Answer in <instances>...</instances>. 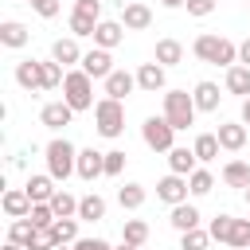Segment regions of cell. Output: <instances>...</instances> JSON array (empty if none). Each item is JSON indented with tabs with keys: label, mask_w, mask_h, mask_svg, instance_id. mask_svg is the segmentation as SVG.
Here are the masks:
<instances>
[{
	"label": "cell",
	"mask_w": 250,
	"mask_h": 250,
	"mask_svg": "<svg viewBox=\"0 0 250 250\" xmlns=\"http://www.w3.org/2000/svg\"><path fill=\"white\" fill-rule=\"evenodd\" d=\"M82 47H78V39L74 35H66V39H55L51 43V59L59 62V66H74V62H82Z\"/></svg>",
	"instance_id": "cell-13"
},
{
	"label": "cell",
	"mask_w": 250,
	"mask_h": 250,
	"mask_svg": "<svg viewBox=\"0 0 250 250\" xmlns=\"http://www.w3.org/2000/svg\"><path fill=\"white\" fill-rule=\"evenodd\" d=\"M31 8H35V16H43V20H55L59 16V0H31Z\"/></svg>",
	"instance_id": "cell-44"
},
{
	"label": "cell",
	"mask_w": 250,
	"mask_h": 250,
	"mask_svg": "<svg viewBox=\"0 0 250 250\" xmlns=\"http://www.w3.org/2000/svg\"><path fill=\"white\" fill-rule=\"evenodd\" d=\"M4 250H27V246H20V242H4Z\"/></svg>",
	"instance_id": "cell-50"
},
{
	"label": "cell",
	"mask_w": 250,
	"mask_h": 250,
	"mask_svg": "<svg viewBox=\"0 0 250 250\" xmlns=\"http://www.w3.org/2000/svg\"><path fill=\"white\" fill-rule=\"evenodd\" d=\"M27 219H31V223L43 230V227H55V219H59V215H55V207H51V203H31Z\"/></svg>",
	"instance_id": "cell-37"
},
{
	"label": "cell",
	"mask_w": 250,
	"mask_h": 250,
	"mask_svg": "<svg viewBox=\"0 0 250 250\" xmlns=\"http://www.w3.org/2000/svg\"><path fill=\"white\" fill-rule=\"evenodd\" d=\"M242 125H250V98H242Z\"/></svg>",
	"instance_id": "cell-48"
},
{
	"label": "cell",
	"mask_w": 250,
	"mask_h": 250,
	"mask_svg": "<svg viewBox=\"0 0 250 250\" xmlns=\"http://www.w3.org/2000/svg\"><path fill=\"white\" fill-rule=\"evenodd\" d=\"M223 184L227 188H250V164L246 160H230L223 168Z\"/></svg>",
	"instance_id": "cell-25"
},
{
	"label": "cell",
	"mask_w": 250,
	"mask_h": 250,
	"mask_svg": "<svg viewBox=\"0 0 250 250\" xmlns=\"http://www.w3.org/2000/svg\"><path fill=\"white\" fill-rule=\"evenodd\" d=\"M188 176H176V172H168L160 184H156V199H164L168 207H176V203H184L188 199Z\"/></svg>",
	"instance_id": "cell-7"
},
{
	"label": "cell",
	"mask_w": 250,
	"mask_h": 250,
	"mask_svg": "<svg viewBox=\"0 0 250 250\" xmlns=\"http://www.w3.org/2000/svg\"><path fill=\"white\" fill-rule=\"evenodd\" d=\"M43 156H47V172H51L55 180H70V176H78V148H74L66 137L47 141Z\"/></svg>",
	"instance_id": "cell-1"
},
{
	"label": "cell",
	"mask_w": 250,
	"mask_h": 250,
	"mask_svg": "<svg viewBox=\"0 0 250 250\" xmlns=\"http://www.w3.org/2000/svg\"><path fill=\"white\" fill-rule=\"evenodd\" d=\"M23 191L31 195V203H51V195H55L59 188H55V176L47 172V176H27Z\"/></svg>",
	"instance_id": "cell-18"
},
{
	"label": "cell",
	"mask_w": 250,
	"mask_h": 250,
	"mask_svg": "<svg viewBox=\"0 0 250 250\" xmlns=\"http://www.w3.org/2000/svg\"><path fill=\"white\" fill-rule=\"evenodd\" d=\"M227 94H234V98H250V66H242V62H234V66H227Z\"/></svg>",
	"instance_id": "cell-19"
},
{
	"label": "cell",
	"mask_w": 250,
	"mask_h": 250,
	"mask_svg": "<svg viewBox=\"0 0 250 250\" xmlns=\"http://www.w3.org/2000/svg\"><path fill=\"white\" fill-rule=\"evenodd\" d=\"M230 250H238V246H230Z\"/></svg>",
	"instance_id": "cell-55"
},
{
	"label": "cell",
	"mask_w": 250,
	"mask_h": 250,
	"mask_svg": "<svg viewBox=\"0 0 250 250\" xmlns=\"http://www.w3.org/2000/svg\"><path fill=\"white\" fill-rule=\"evenodd\" d=\"M74 12H82V16H94V20H102V0H74Z\"/></svg>",
	"instance_id": "cell-45"
},
{
	"label": "cell",
	"mask_w": 250,
	"mask_h": 250,
	"mask_svg": "<svg viewBox=\"0 0 250 250\" xmlns=\"http://www.w3.org/2000/svg\"><path fill=\"white\" fill-rule=\"evenodd\" d=\"M27 39H31V31H27L20 20H4V23H0V43H4V47L20 51V47H27Z\"/></svg>",
	"instance_id": "cell-20"
},
{
	"label": "cell",
	"mask_w": 250,
	"mask_h": 250,
	"mask_svg": "<svg viewBox=\"0 0 250 250\" xmlns=\"http://www.w3.org/2000/svg\"><path fill=\"white\" fill-rule=\"evenodd\" d=\"M78 66H82L90 78H102V82L113 74V59H109V51H105V47H90V51L82 55V62H78Z\"/></svg>",
	"instance_id": "cell-6"
},
{
	"label": "cell",
	"mask_w": 250,
	"mask_h": 250,
	"mask_svg": "<svg viewBox=\"0 0 250 250\" xmlns=\"http://www.w3.org/2000/svg\"><path fill=\"white\" fill-rule=\"evenodd\" d=\"M94 129H98L105 141L121 137V133H125V102H117V98H102V102L94 105Z\"/></svg>",
	"instance_id": "cell-3"
},
{
	"label": "cell",
	"mask_w": 250,
	"mask_h": 250,
	"mask_svg": "<svg viewBox=\"0 0 250 250\" xmlns=\"http://www.w3.org/2000/svg\"><path fill=\"white\" fill-rule=\"evenodd\" d=\"M125 172V152L121 148H109L105 152V176H121Z\"/></svg>",
	"instance_id": "cell-42"
},
{
	"label": "cell",
	"mask_w": 250,
	"mask_h": 250,
	"mask_svg": "<svg viewBox=\"0 0 250 250\" xmlns=\"http://www.w3.org/2000/svg\"><path fill=\"white\" fill-rule=\"evenodd\" d=\"M160 66H176V62H184V47L176 43V39H160L156 43V55H152Z\"/></svg>",
	"instance_id": "cell-26"
},
{
	"label": "cell",
	"mask_w": 250,
	"mask_h": 250,
	"mask_svg": "<svg viewBox=\"0 0 250 250\" xmlns=\"http://www.w3.org/2000/svg\"><path fill=\"white\" fill-rule=\"evenodd\" d=\"M16 86H20V90H27V94L43 90V62H35V59L16 62Z\"/></svg>",
	"instance_id": "cell-10"
},
{
	"label": "cell",
	"mask_w": 250,
	"mask_h": 250,
	"mask_svg": "<svg viewBox=\"0 0 250 250\" xmlns=\"http://www.w3.org/2000/svg\"><path fill=\"white\" fill-rule=\"evenodd\" d=\"M230 227H234V215H215L207 230H211L215 242H230Z\"/></svg>",
	"instance_id": "cell-38"
},
{
	"label": "cell",
	"mask_w": 250,
	"mask_h": 250,
	"mask_svg": "<svg viewBox=\"0 0 250 250\" xmlns=\"http://www.w3.org/2000/svg\"><path fill=\"white\" fill-rule=\"evenodd\" d=\"M188 188H191V195H207V191L215 188V176H211L207 168H195V172L188 176Z\"/></svg>",
	"instance_id": "cell-36"
},
{
	"label": "cell",
	"mask_w": 250,
	"mask_h": 250,
	"mask_svg": "<svg viewBox=\"0 0 250 250\" xmlns=\"http://www.w3.org/2000/svg\"><path fill=\"white\" fill-rule=\"evenodd\" d=\"M121 4H133V0H121Z\"/></svg>",
	"instance_id": "cell-54"
},
{
	"label": "cell",
	"mask_w": 250,
	"mask_h": 250,
	"mask_svg": "<svg viewBox=\"0 0 250 250\" xmlns=\"http://www.w3.org/2000/svg\"><path fill=\"white\" fill-rule=\"evenodd\" d=\"M62 102H66L74 113L98 105V102H94V78H90L82 66H78V70H66V78H62Z\"/></svg>",
	"instance_id": "cell-2"
},
{
	"label": "cell",
	"mask_w": 250,
	"mask_h": 250,
	"mask_svg": "<svg viewBox=\"0 0 250 250\" xmlns=\"http://www.w3.org/2000/svg\"><path fill=\"white\" fill-rule=\"evenodd\" d=\"M234 62H238V43L227 39V35H219V47L211 55V66H234Z\"/></svg>",
	"instance_id": "cell-27"
},
{
	"label": "cell",
	"mask_w": 250,
	"mask_h": 250,
	"mask_svg": "<svg viewBox=\"0 0 250 250\" xmlns=\"http://www.w3.org/2000/svg\"><path fill=\"white\" fill-rule=\"evenodd\" d=\"M164 70H168V66H160L156 59H152V62H141V70H137V90H145V94L164 90V82H168Z\"/></svg>",
	"instance_id": "cell-11"
},
{
	"label": "cell",
	"mask_w": 250,
	"mask_h": 250,
	"mask_svg": "<svg viewBox=\"0 0 250 250\" xmlns=\"http://www.w3.org/2000/svg\"><path fill=\"white\" fill-rule=\"evenodd\" d=\"M27 4H31V0H27Z\"/></svg>",
	"instance_id": "cell-56"
},
{
	"label": "cell",
	"mask_w": 250,
	"mask_h": 250,
	"mask_svg": "<svg viewBox=\"0 0 250 250\" xmlns=\"http://www.w3.org/2000/svg\"><path fill=\"white\" fill-rule=\"evenodd\" d=\"M121 242H129V246H145V242H148V223H145V219H125V227H121Z\"/></svg>",
	"instance_id": "cell-29"
},
{
	"label": "cell",
	"mask_w": 250,
	"mask_h": 250,
	"mask_svg": "<svg viewBox=\"0 0 250 250\" xmlns=\"http://www.w3.org/2000/svg\"><path fill=\"white\" fill-rule=\"evenodd\" d=\"M121 23L125 31H145L152 23V8L145 0H133V4H121Z\"/></svg>",
	"instance_id": "cell-8"
},
{
	"label": "cell",
	"mask_w": 250,
	"mask_h": 250,
	"mask_svg": "<svg viewBox=\"0 0 250 250\" xmlns=\"http://www.w3.org/2000/svg\"><path fill=\"white\" fill-rule=\"evenodd\" d=\"M35 223L31 219H12V227H8V242H20V246H31V238H35Z\"/></svg>",
	"instance_id": "cell-30"
},
{
	"label": "cell",
	"mask_w": 250,
	"mask_h": 250,
	"mask_svg": "<svg viewBox=\"0 0 250 250\" xmlns=\"http://www.w3.org/2000/svg\"><path fill=\"white\" fill-rule=\"evenodd\" d=\"M78 219H82V223H98V219H105V199H102L98 191L82 195V199H78Z\"/></svg>",
	"instance_id": "cell-22"
},
{
	"label": "cell",
	"mask_w": 250,
	"mask_h": 250,
	"mask_svg": "<svg viewBox=\"0 0 250 250\" xmlns=\"http://www.w3.org/2000/svg\"><path fill=\"white\" fill-rule=\"evenodd\" d=\"M141 137H145V145H148L152 152H172V148H176V129H172V121H168L164 113H160V117H145Z\"/></svg>",
	"instance_id": "cell-5"
},
{
	"label": "cell",
	"mask_w": 250,
	"mask_h": 250,
	"mask_svg": "<svg viewBox=\"0 0 250 250\" xmlns=\"http://www.w3.org/2000/svg\"><path fill=\"white\" fill-rule=\"evenodd\" d=\"M0 207H4L8 219H27V211H31V195H27L23 188H8L4 199H0Z\"/></svg>",
	"instance_id": "cell-14"
},
{
	"label": "cell",
	"mask_w": 250,
	"mask_h": 250,
	"mask_svg": "<svg viewBox=\"0 0 250 250\" xmlns=\"http://www.w3.org/2000/svg\"><path fill=\"white\" fill-rule=\"evenodd\" d=\"M191 98H195V109H199V113H215L223 94H219V86H215V82H195Z\"/></svg>",
	"instance_id": "cell-21"
},
{
	"label": "cell",
	"mask_w": 250,
	"mask_h": 250,
	"mask_svg": "<svg viewBox=\"0 0 250 250\" xmlns=\"http://www.w3.org/2000/svg\"><path fill=\"white\" fill-rule=\"evenodd\" d=\"M62 78H66V74H62V66H59L55 59H47V62H43V90H59V86H62Z\"/></svg>",
	"instance_id": "cell-41"
},
{
	"label": "cell",
	"mask_w": 250,
	"mask_h": 250,
	"mask_svg": "<svg viewBox=\"0 0 250 250\" xmlns=\"http://www.w3.org/2000/svg\"><path fill=\"white\" fill-rule=\"evenodd\" d=\"M227 246L250 250V219H234V227H230V242H227Z\"/></svg>",
	"instance_id": "cell-39"
},
{
	"label": "cell",
	"mask_w": 250,
	"mask_h": 250,
	"mask_svg": "<svg viewBox=\"0 0 250 250\" xmlns=\"http://www.w3.org/2000/svg\"><path fill=\"white\" fill-rule=\"evenodd\" d=\"M207 246H211V230L191 227V230H184V234H180V250H207Z\"/></svg>",
	"instance_id": "cell-34"
},
{
	"label": "cell",
	"mask_w": 250,
	"mask_h": 250,
	"mask_svg": "<svg viewBox=\"0 0 250 250\" xmlns=\"http://www.w3.org/2000/svg\"><path fill=\"white\" fill-rule=\"evenodd\" d=\"M74 250H113V246H109L105 238H78Z\"/></svg>",
	"instance_id": "cell-46"
},
{
	"label": "cell",
	"mask_w": 250,
	"mask_h": 250,
	"mask_svg": "<svg viewBox=\"0 0 250 250\" xmlns=\"http://www.w3.org/2000/svg\"><path fill=\"white\" fill-rule=\"evenodd\" d=\"M55 250H74V246H66V242H59V246H55Z\"/></svg>",
	"instance_id": "cell-53"
},
{
	"label": "cell",
	"mask_w": 250,
	"mask_h": 250,
	"mask_svg": "<svg viewBox=\"0 0 250 250\" xmlns=\"http://www.w3.org/2000/svg\"><path fill=\"white\" fill-rule=\"evenodd\" d=\"M238 62H242V66H250V35L238 43Z\"/></svg>",
	"instance_id": "cell-47"
},
{
	"label": "cell",
	"mask_w": 250,
	"mask_h": 250,
	"mask_svg": "<svg viewBox=\"0 0 250 250\" xmlns=\"http://www.w3.org/2000/svg\"><path fill=\"white\" fill-rule=\"evenodd\" d=\"M78 223H82L78 215H70V219H55V227H51V230H55V238H59V242L74 246V242H78Z\"/></svg>",
	"instance_id": "cell-31"
},
{
	"label": "cell",
	"mask_w": 250,
	"mask_h": 250,
	"mask_svg": "<svg viewBox=\"0 0 250 250\" xmlns=\"http://www.w3.org/2000/svg\"><path fill=\"white\" fill-rule=\"evenodd\" d=\"M51 207H55V215H59V219H70V215H78V199H74L70 191H62V188L51 195Z\"/></svg>",
	"instance_id": "cell-33"
},
{
	"label": "cell",
	"mask_w": 250,
	"mask_h": 250,
	"mask_svg": "<svg viewBox=\"0 0 250 250\" xmlns=\"http://www.w3.org/2000/svg\"><path fill=\"white\" fill-rule=\"evenodd\" d=\"M133 90H137V74H129V70H113V74L105 78V98H117V102H125Z\"/></svg>",
	"instance_id": "cell-15"
},
{
	"label": "cell",
	"mask_w": 250,
	"mask_h": 250,
	"mask_svg": "<svg viewBox=\"0 0 250 250\" xmlns=\"http://www.w3.org/2000/svg\"><path fill=\"white\" fill-rule=\"evenodd\" d=\"M39 121H43L47 129H62V125L74 121V109H70L66 102H47V105L39 109Z\"/></svg>",
	"instance_id": "cell-16"
},
{
	"label": "cell",
	"mask_w": 250,
	"mask_h": 250,
	"mask_svg": "<svg viewBox=\"0 0 250 250\" xmlns=\"http://www.w3.org/2000/svg\"><path fill=\"white\" fill-rule=\"evenodd\" d=\"M215 47H219V35H199V39L191 43V55H195V59H203V62H211Z\"/></svg>",
	"instance_id": "cell-40"
},
{
	"label": "cell",
	"mask_w": 250,
	"mask_h": 250,
	"mask_svg": "<svg viewBox=\"0 0 250 250\" xmlns=\"http://www.w3.org/2000/svg\"><path fill=\"white\" fill-rule=\"evenodd\" d=\"M78 176H82L86 184H94L98 176H105V152H98V148H82V152H78Z\"/></svg>",
	"instance_id": "cell-12"
},
{
	"label": "cell",
	"mask_w": 250,
	"mask_h": 250,
	"mask_svg": "<svg viewBox=\"0 0 250 250\" xmlns=\"http://www.w3.org/2000/svg\"><path fill=\"white\" fill-rule=\"evenodd\" d=\"M215 137H219V145H223L227 152H238V148H246V125H242V121H223Z\"/></svg>",
	"instance_id": "cell-17"
},
{
	"label": "cell",
	"mask_w": 250,
	"mask_h": 250,
	"mask_svg": "<svg viewBox=\"0 0 250 250\" xmlns=\"http://www.w3.org/2000/svg\"><path fill=\"white\" fill-rule=\"evenodd\" d=\"M94 27H98V20H94V16L70 12V35H74V39H86V35H94Z\"/></svg>",
	"instance_id": "cell-35"
},
{
	"label": "cell",
	"mask_w": 250,
	"mask_h": 250,
	"mask_svg": "<svg viewBox=\"0 0 250 250\" xmlns=\"http://www.w3.org/2000/svg\"><path fill=\"white\" fill-rule=\"evenodd\" d=\"M215 4H219V0H188L184 8H188V16L203 20V16H211V12H215Z\"/></svg>",
	"instance_id": "cell-43"
},
{
	"label": "cell",
	"mask_w": 250,
	"mask_h": 250,
	"mask_svg": "<svg viewBox=\"0 0 250 250\" xmlns=\"http://www.w3.org/2000/svg\"><path fill=\"white\" fill-rule=\"evenodd\" d=\"M168 223H172V227H176V230L184 234V230H191V227H199V211H195V207H191V203L184 199V203H176V207H172V215H168Z\"/></svg>",
	"instance_id": "cell-23"
},
{
	"label": "cell",
	"mask_w": 250,
	"mask_h": 250,
	"mask_svg": "<svg viewBox=\"0 0 250 250\" xmlns=\"http://www.w3.org/2000/svg\"><path fill=\"white\" fill-rule=\"evenodd\" d=\"M160 4H164V8H184L188 0H160Z\"/></svg>",
	"instance_id": "cell-49"
},
{
	"label": "cell",
	"mask_w": 250,
	"mask_h": 250,
	"mask_svg": "<svg viewBox=\"0 0 250 250\" xmlns=\"http://www.w3.org/2000/svg\"><path fill=\"white\" fill-rule=\"evenodd\" d=\"M94 47H105V51H113L121 39H125V23L121 20H98V27H94Z\"/></svg>",
	"instance_id": "cell-9"
},
{
	"label": "cell",
	"mask_w": 250,
	"mask_h": 250,
	"mask_svg": "<svg viewBox=\"0 0 250 250\" xmlns=\"http://www.w3.org/2000/svg\"><path fill=\"white\" fill-rule=\"evenodd\" d=\"M191 148H195V156H199V160H215L223 145H219V137H215V133H199Z\"/></svg>",
	"instance_id": "cell-32"
},
{
	"label": "cell",
	"mask_w": 250,
	"mask_h": 250,
	"mask_svg": "<svg viewBox=\"0 0 250 250\" xmlns=\"http://www.w3.org/2000/svg\"><path fill=\"white\" fill-rule=\"evenodd\" d=\"M117 250H141V246H129V242H121V246H117Z\"/></svg>",
	"instance_id": "cell-52"
},
{
	"label": "cell",
	"mask_w": 250,
	"mask_h": 250,
	"mask_svg": "<svg viewBox=\"0 0 250 250\" xmlns=\"http://www.w3.org/2000/svg\"><path fill=\"white\" fill-rule=\"evenodd\" d=\"M145 199H148V195H145V188H141V184H121V188H117V203H121L125 211L145 207Z\"/></svg>",
	"instance_id": "cell-28"
},
{
	"label": "cell",
	"mask_w": 250,
	"mask_h": 250,
	"mask_svg": "<svg viewBox=\"0 0 250 250\" xmlns=\"http://www.w3.org/2000/svg\"><path fill=\"white\" fill-rule=\"evenodd\" d=\"M195 160H199L195 148H172V152H168V168H172L176 176H191V172H195Z\"/></svg>",
	"instance_id": "cell-24"
},
{
	"label": "cell",
	"mask_w": 250,
	"mask_h": 250,
	"mask_svg": "<svg viewBox=\"0 0 250 250\" xmlns=\"http://www.w3.org/2000/svg\"><path fill=\"white\" fill-rule=\"evenodd\" d=\"M246 4H250V0H246Z\"/></svg>",
	"instance_id": "cell-57"
},
{
	"label": "cell",
	"mask_w": 250,
	"mask_h": 250,
	"mask_svg": "<svg viewBox=\"0 0 250 250\" xmlns=\"http://www.w3.org/2000/svg\"><path fill=\"white\" fill-rule=\"evenodd\" d=\"M195 98L188 94V90H168L164 94V117L172 121V129L180 133V129H188V125H195Z\"/></svg>",
	"instance_id": "cell-4"
},
{
	"label": "cell",
	"mask_w": 250,
	"mask_h": 250,
	"mask_svg": "<svg viewBox=\"0 0 250 250\" xmlns=\"http://www.w3.org/2000/svg\"><path fill=\"white\" fill-rule=\"evenodd\" d=\"M242 199H246V207H250V188H242Z\"/></svg>",
	"instance_id": "cell-51"
}]
</instances>
